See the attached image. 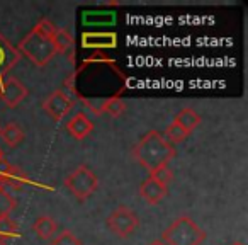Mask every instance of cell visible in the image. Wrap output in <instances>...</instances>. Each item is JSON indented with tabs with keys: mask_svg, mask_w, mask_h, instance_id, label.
I'll return each instance as SVG.
<instances>
[{
	"mask_svg": "<svg viewBox=\"0 0 248 245\" xmlns=\"http://www.w3.org/2000/svg\"><path fill=\"white\" fill-rule=\"evenodd\" d=\"M126 111V102H124L121 97L112 96L109 99H106L100 104V109L97 111V114H109L110 117H119L121 114Z\"/></svg>",
	"mask_w": 248,
	"mask_h": 245,
	"instance_id": "obj_16",
	"label": "cell"
},
{
	"mask_svg": "<svg viewBox=\"0 0 248 245\" xmlns=\"http://www.w3.org/2000/svg\"><path fill=\"white\" fill-rule=\"evenodd\" d=\"M167 193H169V187L160 184L158 180H155L153 177H148V179L140 186V196L148 204H158L160 201L167 196Z\"/></svg>",
	"mask_w": 248,
	"mask_h": 245,
	"instance_id": "obj_11",
	"label": "cell"
},
{
	"mask_svg": "<svg viewBox=\"0 0 248 245\" xmlns=\"http://www.w3.org/2000/svg\"><path fill=\"white\" fill-rule=\"evenodd\" d=\"M117 36L114 33H83L82 48L102 49V48H116Z\"/></svg>",
	"mask_w": 248,
	"mask_h": 245,
	"instance_id": "obj_10",
	"label": "cell"
},
{
	"mask_svg": "<svg viewBox=\"0 0 248 245\" xmlns=\"http://www.w3.org/2000/svg\"><path fill=\"white\" fill-rule=\"evenodd\" d=\"M28 97V89L19 79L9 77L0 82V100L7 107L14 109Z\"/></svg>",
	"mask_w": 248,
	"mask_h": 245,
	"instance_id": "obj_7",
	"label": "cell"
},
{
	"mask_svg": "<svg viewBox=\"0 0 248 245\" xmlns=\"http://www.w3.org/2000/svg\"><path fill=\"white\" fill-rule=\"evenodd\" d=\"M0 138L4 140L5 145H9L11 148H16V147H19L22 142H24L26 135L19 125L9 123V125H5L4 128L0 130Z\"/></svg>",
	"mask_w": 248,
	"mask_h": 245,
	"instance_id": "obj_15",
	"label": "cell"
},
{
	"mask_svg": "<svg viewBox=\"0 0 248 245\" xmlns=\"http://www.w3.org/2000/svg\"><path fill=\"white\" fill-rule=\"evenodd\" d=\"M5 162H7V160L4 159V152H2V150H0V169H2V165H4Z\"/></svg>",
	"mask_w": 248,
	"mask_h": 245,
	"instance_id": "obj_23",
	"label": "cell"
},
{
	"mask_svg": "<svg viewBox=\"0 0 248 245\" xmlns=\"http://www.w3.org/2000/svg\"><path fill=\"white\" fill-rule=\"evenodd\" d=\"M19 237V227L11 218H2L0 220V244L7 245L11 240Z\"/></svg>",
	"mask_w": 248,
	"mask_h": 245,
	"instance_id": "obj_17",
	"label": "cell"
},
{
	"mask_svg": "<svg viewBox=\"0 0 248 245\" xmlns=\"http://www.w3.org/2000/svg\"><path fill=\"white\" fill-rule=\"evenodd\" d=\"M65 187L77 197L78 201H85L92 196L99 187V179L92 172L90 167H87L85 163L78 165L72 174L65 177L63 180Z\"/></svg>",
	"mask_w": 248,
	"mask_h": 245,
	"instance_id": "obj_4",
	"label": "cell"
},
{
	"mask_svg": "<svg viewBox=\"0 0 248 245\" xmlns=\"http://www.w3.org/2000/svg\"><path fill=\"white\" fill-rule=\"evenodd\" d=\"M162 135H163V138H165L167 142L170 143V145H172V143H182V142H186L187 136H189L186 131H184L182 128H180L179 125H177V123H172V125L167 126V130L162 133Z\"/></svg>",
	"mask_w": 248,
	"mask_h": 245,
	"instance_id": "obj_20",
	"label": "cell"
},
{
	"mask_svg": "<svg viewBox=\"0 0 248 245\" xmlns=\"http://www.w3.org/2000/svg\"><path fill=\"white\" fill-rule=\"evenodd\" d=\"M17 203L11 194L5 191V187H0V220L2 218H9L11 213L16 210Z\"/></svg>",
	"mask_w": 248,
	"mask_h": 245,
	"instance_id": "obj_19",
	"label": "cell"
},
{
	"mask_svg": "<svg viewBox=\"0 0 248 245\" xmlns=\"http://www.w3.org/2000/svg\"><path fill=\"white\" fill-rule=\"evenodd\" d=\"M21 53L17 51V48L11 45L7 38L0 33V82L5 79L9 72L21 62Z\"/></svg>",
	"mask_w": 248,
	"mask_h": 245,
	"instance_id": "obj_8",
	"label": "cell"
},
{
	"mask_svg": "<svg viewBox=\"0 0 248 245\" xmlns=\"http://www.w3.org/2000/svg\"><path fill=\"white\" fill-rule=\"evenodd\" d=\"M51 245H82V242H80L70 230H63L58 237L53 238Z\"/></svg>",
	"mask_w": 248,
	"mask_h": 245,
	"instance_id": "obj_21",
	"label": "cell"
},
{
	"mask_svg": "<svg viewBox=\"0 0 248 245\" xmlns=\"http://www.w3.org/2000/svg\"><path fill=\"white\" fill-rule=\"evenodd\" d=\"M135 160L143 165L150 174L160 167H167L175 157V148L170 145L160 131H148L133 148Z\"/></svg>",
	"mask_w": 248,
	"mask_h": 245,
	"instance_id": "obj_2",
	"label": "cell"
},
{
	"mask_svg": "<svg viewBox=\"0 0 248 245\" xmlns=\"http://www.w3.org/2000/svg\"><path fill=\"white\" fill-rule=\"evenodd\" d=\"M150 177H153V179L158 180L160 184H163V186L169 187V184L173 180V172L169 169V165H167V167H160V169L153 170Z\"/></svg>",
	"mask_w": 248,
	"mask_h": 245,
	"instance_id": "obj_22",
	"label": "cell"
},
{
	"mask_svg": "<svg viewBox=\"0 0 248 245\" xmlns=\"http://www.w3.org/2000/svg\"><path fill=\"white\" fill-rule=\"evenodd\" d=\"M66 131L75 140H83L93 131V123L85 113H77L66 123Z\"/></svg>",
	"mask_w": 248,
	"mask_h": 245,
	"instance_id": "obj_9",
	"label": "cell"
},
{
	"mask_svg": "<svg viewBox=\"0 0 248 245\" xmlns=\"http://www.w3.org/2000/svg\"><path fill=\"white\" fill-rule=\"evenodd\" d=\"M29 184V179L26 174H22L19 169H16L14 165H11L9 162H5L0 169V187L12 186L21 189L22 186Z\"/></svg>",
	"mask_w": 248,
	"mask_h": 245,
	"instance_id": "obj_12",
	"label": "cell"
},
{
	"mask_svg": "<svg viewBox=\"0 0 248 245\" xmlns=\"http://www.w3.org/2000/svg\"><path fill=\"white\" fill-rule=\"evenodd\" d=\"M56 29L58 28L49 19H39L34 28L19 43L17 51L21 53V56H26L29 62L34 63L39 68L46 66L58 55L55 46Z\"/></svg>",
	"mask_w": 248,
	"mask_h": 245,
	"instance_id": "obj_1",
	"label": "cell"
},
{
	"mask_svg": "<svg viewBox=\"0 0 248 245\" xmlns=\"http://www.w3.org/2000/svg\"><path fill=\"white\" fill-rule=\"evenodd\" d=\"M231 245H243L241 242H234V244H231Z\"/></svg>",
	"mask_w": 248,
	"mask_h": 245,
	"instance_id": "obj_25",
	"label": "cell"
},
{
	"mask_svg": "<svg viewBox=\"0 0 248 245\" xmlns=\"http://www.w3.org/2000/svg\"><path fill=\"white\" fill-rule=\"evenodd\" d=\"M148 245H167L165 242H162V240H153V242H150Z\"/></svg>",
	"mask_w": 248,
	"mask_h": 245,
	"instance_id": "obj_24",
	"label": "cell"
},
{
	"mask_svg": "<svg viewBox=\"0 0 248 245\" xmlns=\"http://www.w3.org/2000/svg\"><path fill=\"white\" fill-rule=\"evenodd\" d=\"M56 230H58V225H56V221L53 220L51 216H48V214L39 216L38 220L32 223V231H34L41 240H49V238L56 233Z\"/></svg>",
	"mask_w": 248,
	"mask_h": 245,
	"instance_id": "obj_14",
	"label": "cell"
},
{
	"mask_svg": "<svg viewBox=\"0 0 248 245\" xmlns=\"http://www.w3.org/2000/svg\"><path fill=\"white\" fill-rule=\"evenodd\" d=\"M73 106H75V102L63 90H55L41 102V107L45 109V113L55 121H62L66 114L72 113Z\"/></svg>",
	"mask_w": 248,
	"mask_h": 245,
	"instance_id": "obj_6",
	"label": "cell"
},
{
	"mask_svg": "<svg viewBox=\"0 0 248 245\" xmlns=\"http://www.w3.org/2000/svg\"><path fill=\"white\" fill-rule=\"evenodd\" d=\"M0 245H4V244H0Z\"/></svg>",
	"mask_w": 248,
	"mask_h": 245,
	"instance_id": "obj_26",
	"label": "cell"
},
{
	"mask_svg": "<svg viewBox=\"0 0 248 245\" xmlns=\"http://www.w3.org/2000/svg\"><path fill=\"white\" fill-rule=\"evenodd\" d=\"M73 45H75V39L70 34L68 31L58 28L55 33V46L58 53H68L70 49H73Z\"/></svg>",
	"mask_w": 248,
	"mask_h": 245,
	"instance_id": "obj_18",
	"label": "cell"
},
{
	"mask_svg": "<svg viewBox=\"0 0 248 245\" xmlns=\"http://www.w3.org/2000/svg\"><path fill=\"white\" fill-rule=\"evenodd\" d=\"M140 218L136 216V213L133 210L126 206H119L109 214L107 218V227L112 233H116L117 237L126 238L138 228Z\"/></svg>",
	"mask_w": 248,
	"mask_h": 245,
	"instance_id": "obj_5",
	"label": "cell"
},
{
	"mask_svg": "<svg viewBox=\"0 0 248 245\" xmlns=\"http://www.w3.org/2000/svg\"><path fill=\"white\" fill-rule=\"evenodd\" d=\"M160 240L167 245H201L206 240V231L192 218L182 214L163 230Z\"/></svg>",
	"mask_w": 248,
	"mask_h": 245,
	"instance_id": "obj_3",
	"label": "cell"
},
{
	"mask_svg": "<svg viewBox=\"0 0 248 245\" xmlns=\"http://www.w3.org/2000/svg\"><path fill=\"white\" fill-rule=\"evenodd\" d=\"M201 121L202 119H201V116L196 113V111L190 109V107H186V109H182L179 114H177L175 119H173V123H177V125H179L180 128L187 133V135H190V133H192L194 130L201 125Z\"/></svg>",
	"mask_w": 248,
	"mask_h": 245,
	"instance_id": "obj_13",
	"label": "cell"
}]
</instances>
